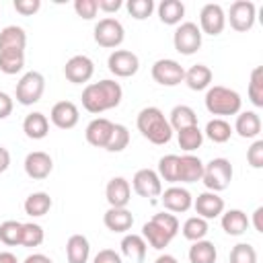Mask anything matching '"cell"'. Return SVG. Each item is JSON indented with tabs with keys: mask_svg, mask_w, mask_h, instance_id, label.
I'll use <instances>...</instances> for the list:
<instances>
[{
	"mask_svg": "<svg viewBox=\"0 0 263 263\" xmlns=\"http://www.w3.org/2000/svg\"><path fill=\"white\" fill-rule=\"evenodd\" d=\"M121 99H123V88L119 82H115L111 78L90 82L82 90V107L92 115L115 109L121 103Z\"/></svg>",
	"mask_w": 263,
	"mask_h": 263,
	"instance_id": "1",
	"label": "cell"
},
{
	"mask_svg": "<svg viewBox=\"0 0 263 263\" xmlns=\"http://www.w3.org/2000/svg\"><path fill=\"white\" fill-rule=\"evenodd\" d=\"M177 232H179V220L171 212L154 214L142 226V236H144L146 245H150L156 251H162L164 247H168V242L177 236Z\"/></svg>",
	"mask_w": 263,
	"mask_h": 263,
	"instance_id": "2",
	"label": "cell"
},
{
	"mask_svg": "<svg viewBox=\"0 0 263 263\" xmlns=\"http://www.w3.org/2000/svg\"><path fill=\"white\" fill-rule=\"evenodd\" d=\"M136 125H138L140 134L156 146L168 144L173 138V127L168 125V119L164 117V113L158 107H144L138 113Z\"/></svg>",
	"mask_w": 263,
	"mask_h": 263,
	"instance_id": "3",
	"label": "cell"
},
{
	"mask_svg": "<svg viewBox=\"0 0 263 263\" xmlns=\"http://www.w3.org/2000/svg\"><path fill=\"white\" fill-rule=\"evenodd\" d=\"M205 109L212 113V115H218V117H226V115H238L240 113V107H242V99L236 90L228 88V86H220V84H214L205 90Z\"/></svg>",
	"mask_w": 263,
	"mask_h": 263,
	"instance_id": "4",
	"label": "cell"
},
{
	"mask_svg": "<svg viewBox=\"0 0 263 263\" xmlns=\"http://www.w3.org/2000/svg\"><path fill=\"white\" fill-rule=\"evenodd\" d=\"M232 175H234V168H232L230 160L218 156V158H212L208 164H203L201 181L208 187V191L220 193V191L228 189V185L232 181Z\"/></svg>",
	"mask_w": 263,
	"mask_h": 263,
	"instance_id": "5",
	"label": "cell"
},
{
	"mask_svg": "<svg viewBox=\"0 0 263 263\" xmlns=\"http://www.w3.org/2000/svg\"><path fill=\"white\" fill-rule=\"evenodd\" d=\"M43 90H45V78H43V74L37 72V70H31V72L23 74L21 80L16 82L14 97H16V103L29 107V105H35V103L41 101Z\"/></svg>",
	"mask_w": 263,
	"mask_h": 263,
	"instance_id": "6",
	"label": "cell"
},
{
	"mask_svg": "<svg viewBox=\"0 0 263 263\" xmlns=\"http://www.w3.org/2000/svg\"><path fill=\"white\" fill-rule=\"evenodd\" d=\"M123 39H125V29L117 18L105 16L95 25V41L105 49L119 47L123 43Z\"/></svg>",
	"mask_w": 263,
	"mask_h": 263,
	"instance_id": "7",
	"label": "cell"
},
{
	"mask_svg": "<svg viewBox=\"0 0 263 263\" xmlns=\"http://www.w3.org/2000/svg\"><path fill=\"white\" fill-rule=\"evenodd\" d=\"M173 45L183 55H193L201 47V31L195 23H181L173 33Z\"/></svg>",
	"mask_w": 263,
	"mask_h": 263,
	"instance_id": "8",
	"label": "cell"
},
{
	"mask_svg": "<svg viewBox=\"0 0 263 263\" xmlns=\"http://www.w3.org/2000/svg\"><path fill=\"white\" fill-rule=\"evenodd\" d=\"M228 23L234 31L238 33H247L253 29L255 25V18H257V6L251 2V0H236L230 4V10H228Z\"/></svg>",
	"mask_w": 263,
	"mask_h": 263,
	"instance_id": "9",
	"label": "cell"
},
{
	"mask_svg": "<svg viewBox=\"0 0 263 263\" xmlns=\"http://www.w3.org/2000/svg\"><path fill=\"white\" fill-rule=\"evenodd\" d=\"M150 72H152L154 82H158L162 86H177L185 78V68L177 60H171V58L156 60L152 64V70Z\"/></svg>",
	"mask_w": 263,
	"mask_h": 263,
	"instance_id": "10",
	"label": "cell"
},
{
	"mask_svg": "<svg viewBox=\"0 0 263 263\" xmlns=\"http://www.w3.org/2000/svg\"><path fill=\"white\" fill-rule=\"evenodd\" d=\"M107 68L119 78H129L140 70V58L129 49H113L107 58Z\"/></svg>",
	"mask_w": 263,
	"mask_h": 263,
	"instance_id": "11",
	"label": "cell"
},
{
	"mask_svg": "<svg viewBox=\"0 0 263 263\" xmlns=\"http://www.w3.org/2000/svg\"><path fill=\"white\" fill-rule=\"evenodd\" d=\"M92 74H95V62L84 53L72 55L64 66V76L72 84H84L92 78Z\"/></svg>",
	"mask_w": 263,
	"mask_h": 263,
	"instance_id": "12",
	"label": "cell"
},
{
	"mask_svg": "<svg viewBox=\"0 0 263 263\" xmlns=\"http://www.w3.org/2000/svg\"><path fill=\"white\" fill-rule=\"evenodd\" d=\"M224 27H226L224 8L220 4H214V2L205 4L201 8V12H199V31H201V35L205 33V35L216 37V35H220L224 31Z\"/></svg>",
	"mask_w": 263,
	"mask_h": 263,
	"instance_id": "13",
	"label": "cell"
},
{
	"mask_svg": "<svg viewBox=\"0 0 263 263\" xmlns=\"http://www.w3.org/2000/svg\"><path fill=\"white\" fill-rule=\"evenodd\" d=\"M132 187H134V191L140 197H146V199L158 197L162 193V181H160L158 173L152 171V168H140V171H136V175L132 179Z\"/></svg>",
	"mask_w": 263,
	"mask_h": 263,
	"instance_id": "14",
	"label": "cell"
},
{
	"mask_svg": "<svg viewBox=\"0 0 263 263\" xmlns=\"http://www.w3.org/2000/svg\"><path fill=\"white\" fill-rule=\"evenodd\" d=\"M160 201H162L164 210L171 212V214H185L187 210L193 208V197H191V193H189L185 187H177V185L164 189V191L160 193Z\"/></svg>",
	"mask_w": 263,
	"mask_h": 263,
	"instance_id": "15",
	"label": "cell"
},
{
	"mask_svg": "<svg viewBox=\"0 0 263 263\" xmlns=\"http://www.w3.org/2000/svg\"><path fill=\"white\" fill-rule=\"evenodd\" d=\"M23 166H25L27 177H31V179H35V181H43V179H47L49 173L53 171V160H51V156H49L47 152L35 150V152H29V154L25 156Z\"/></svg>",
	"mask_w": 263,
	"mask_h": 263,
	"instance_id": "16",
	"label": "cell"
},
{
	"mask_svg": "<svg viewBox=\"0 0 263 263\" xmlns=\"http://www.w3.org/2000/svg\"><path fill=\"white\" fill-rule=\"evenodd\" d=\"M49 119L60 129H72L78 123V119H80V111H78L76 103H72V101H60V103H55L51 107Z\"/></svg>",
	"mask_w": 263,
	"mask_h": 263,
	"instance_id": "17",
	"label": "cell"
},
{
	"mask_svg": "<svg viewBox=\"0 0 263 263\" xmlns=\"http://www.w3.org/2000/svg\"><path fill=\"white\" fill-rule=\"evenodd\" d=\"M193 208H195V212H197L199 218L214 220V218L222 216V212H224V199L218 193H214V191H203V193H199L193 199Z\"/></svg>",
	"mask_w": 263,
	"mask_h": 263,
	"instance_id": "18",
	"label": "cell"
},
{
	"mask_svg": "<svg viewBox=\"0 0 263 263\" xmlns=\"http://www.w3.org/2000/svg\"><path fill=\"white\" fill-rule=\"evenodd\" d=\"M113 125H115V123H113L111 119H107V117H95V119L86 125V129H84L86 142H88L90 146H95V148H105L107 142H109V138H111Z\"/></svg>",
	"mask_w": 263,
	"mask_h": 263,
	"instance_id": "19",
	"label": "cell"
},
{
	"mask_svg": "<svg viewBox=\"0 0 263 263\" xmlns=\"http://www.w3.org/2000/svg\"><path fill=\"white\" fill-rule=\"evenodd\" d=\"M105 197L109 201V208H127L132 199V185L123 177H113L105 187Z\"/></svg>",
	"mask_w": 263,
	"mask_h": 263,
	"instance_id": "20",
	"label": "cell"
},
{
	"mask_svg": "<svg viewBox=\"0 0 263 263\" xmlns=\"http://www.w3.org/2000/svg\"><path fill=\"white\" fill-rule=\"evenodd\" d=\"M203 175V162L199 156L183 154L179 156V181L177 183H197Z\"/></svg>",
	"mask_w": 263,
	"mask_h": 263,
	"instance_id": "21",
	"label": "cell"
},
{
	"mask_svg": "<svg viewBox=\"0 0 263 263\" xmlns=\"http://www.w3.org/2000/svg\"><path fill=\"white\" fill-rule=\"evenodd\" d=\"M103 224L111 232H127L134 226V216L127 208H109L103 214Z\"/></svg>",
	"mask_w": 263,
	"mask_h": 263,
	"instance_id": "22",
	"label": "cell"
},
{
	"mask_svg": "<svg viewBox=\"0 0 263 263\" xmlns=\"http://www.w3.org/2000/svg\"><path fill=\"white\" fill-rule=\"evenodd\" d=\"M27 33L18 25H8L0 31V51H25Z\"/></svg>",
	"mask_w": 263,
	"mask_h": 263,
	"instance_id": "23",
	"label": "cell"
},
{
	"mask_svg": "<svg viewBox=\"0 0 263 263\" xmlns=\"http://www.w3.org/2000/svg\"><path fill=\"white\" fill-rule=\"evenodd\" d=\"M232 132H236L245 140L257 138L261 134V117L255 111H240L236 115V121H234V129Z\"/></svg>",
	"mask_w": 263,
	"mask_h": 263,
	"instance_id": "24",
	"label": "cell"
},
{
	"mask_svg": "<svg viewBox=\"0 0 263 263\" xmlns=\"http://www.w3.org/2000/svg\"><path fill=\"white\" fill-rule=\"evenodd\" d=\"M220 224H222V230L230 236H240L247 232L249 228V218L242 210H226L222 212V218H220Z\"/></svg>",
	"mask_w": 263,
	"mask_h": 263,
	"instance_id": "25",
	"label": "cell"
},
{
	"mask_svg": "<svg viewBox=\"0 0 263 263\" xmlns=\"http://www.w3.org/2000/svg\"><path fill=\"white\" fill-rule=\"evenodd\" d=\"M66 257L68 263H88L90 257V242L84 234H72L66 242Z\"/></svg>",
	"mask_w": 263,
	"mask_h": 263,
	"instance_id": "26",
	"label": "cell"
},
{
	"mask_svg": "<svg viewBox=\"0 0 263 263\" xmlns=\"http://www.w3.org/2000/svg\"><path fill=\"white\" fill-rule=\"evenodd\" d=\"M212 78H214V74H212V70L205 64H195L189 70H185L183 82L191 90H208L210 84H212Z\"/></svg>",
	"mask_w": 263,
	"mask_h": 263,
	"instance_id": "27",
	"label": "cell"
},
{
	"mask_svg": "<svg viewBox=\"0 0 263 263\" xmlns=\"http://www.w3.org/2000/svg\"><path fill=\"white\" fill-rule=\"evenodd\" d=\"M23 132H25V136L31 138V140H43V138L49 134V119H47L43 113L33 111V113H29V115L25 117V121H23Z\"/></svg>",
	"mask_w": 263,
	"mask_h": 263,
	"instance_id": "28",
	"label": "cell"
},
{
	"mask_svg": "<svg viewBox=\"0 0 263 263\" xmlns=\"http://www.w3.org/2000/svg\"><path fill=\"white\" fill-rule=\"evenodd\" d=\"M168 125L173 127V132H181L185 127L197 125V113L189 105H177L168 113Z\"/></svg>",
	"mask_w": 263,
	"mask_h": 263,
	"instance_id": "29",
	"label": "cell"
},
{
	"mask_svg": "<svg viewBox=\"0 0 263 263\" xmlns=\"http://www.w3.org/2000/svg\"><path fill=\"white\" fill-rule=\"evenodd\" d=\"M51 205H53V201H51L49 193H45V191H35V193H31V195L25 199V203H23L25 214L31 216V218H41V216H45V214L51 210Z\"/></svg>",
	"mask_w": 263,
	"mask_h": 263,
	"instance_id": "30",
	"label": "cell"
},
{
	"mask_svg": "<svg viewBox=\"0 0 263 263\" xmlns=\"http://www.w3.org/2000/svg\"><path fill=\"white\" fill-rule=\"evenodd\" d=\"M119 247H121V255L129 257L136 263H142L144 261L146 249H148V245H146V240H144L142 234H125L121 238V245Z\"/></svg>",
	"mask_w": 263,
	"mask_h": 263,
	"instance_id": "31",
	"label": "cell"
},
{
	"mask_svg": "<svg viewBox=\"0 0 263 263\" xmlns=\"http://www.w3.org/2000/svg\"><path fill=\"white\" fill-rule=\"evenodd\" d=\"M156 10L164 25H181V18L185 16V4L181 0H162Z\"/></svg>",
	"mask_w": 263,
	"mask_h": 263,
	"instance_id": "32",
	"label": "cell"
},
{
	"mask_svg": "<svg viewBox=\"0 0 263 263\" xmlns=\"http://www.w3.org/2000/svg\"><path fill=\"white\" fill-rule=\"evenodd\" d=\"M218 251L212 240H195L189 247V263H216Z\"/></svg>",
	"mask_w": 263,
	"mask_h": 263,
	"instance_id": "33",
	"label": "cell"
},
{
	"mask_svg": "<svg viewBox=\"0 0 263 263\" xmlns=\"http://www.w3.org/2000/svg\"><path fill=\"white\" fill-rule=\"evenodd\" d=\"M203 136L208 140H212L214 144H224L232 136V125L222 117H214V119L208 121V125L203 129Z\"/></svg>",
	"mask_w": 263,
	"mask_h": 263,
	"instance_id": "34",
	"label": "cell"
},
{
	"mask_svg": "<svg viewBox=\"0 0 263 263\" xmlns=\"http://www.w3.org/2000/svg\"><path fill=\"white\" fill-rule=\"evenodd\" d=\"M177 140H179V148L185 150L187 154H191L193 150L201 148L203 132L199 129V125H191V127H185V129L177 132Z\"/></svg>",
	"mask_w": 263,
	"mask_h": 263,
	"instance_id": "35",
	"label": "cell"
},
{
	"mask_svg": "<svg viewBox=\"0 0 263 263\" xmlns=\"http://www.w3.org/2000/svg\"><path fill=\"white\" fill-rule=\"evenodd\" d=\"M208 230H210V228H208V220H203V218H199V216L187 218L185 224H183V228H181L183 236H185L187 240H191V242L203 240L205 234H208Z\"/></svg>",
	"mask_w": 263,
	"mask_h": 263,
	"instance_id": "36",
	"label": "cell"
},
{
	"mask_svg": "<svg viewBox=\"0 0 263 263\" xmlns=\"http://www.w3.org/2000/svg\"><path fill=\"white\" fill-rule=\"evenodd\" d=\"M158 177L160 181L166 183H177L179 181V156L177 154H166L158 160Z\"/></svg>",
	"mask_w": 263,
	"mask_h": 263,
	"instance_id": "37",
	"label": "cell"
},
{
	"mask_svg": "<svg viewBox=\"0 0 263 263\" xmlns=\"http://www.w3.org/2000/svg\"><path fill=\"white\" fill-rule=\"evenodd\" d=\"M25 66V51H0V72L2 74H18Z\"/></svg>",
	"mask_w": 263,
	"mask_h": 263,
	"instance_id": "38",
	"label": "cell"
},
{
	"mask_svg": "<svg viewBox=\"0 0 263 263\" xmlns=\"http://www.w3.org/2000/svg\"><path fill=\"white\" fill-rule=\"evenodd\" d=\"M249 101L255 107H263V66H255L249 80Z\"/></svg>",
	"mask_w": 263,
	"mask_h": 263,
	"instance_id": "39",
	"label": "cell"
},
{
	"mask_svg": "<svg viewBox=\"0 0 263 263\" xmlns=\"http://www.w3.org/2000/svg\"><path fill=\"white\" fill-rule=\"evenodd\" d=\"M45 238V232L39 224L35 222H25L23 228H21V247H27V249H33V247H39Z\"/></svg>",
	"mask_w": 263,
	"mask_h": 263,
	"instance_id": "40",
	"label": "cell"
},
{
	"mask_svg": "<svg viewBox=\"0 0 263 263\" xmlns=\"http://www.w3.org/2000/svg\"><path fill=\"white\" fill-rule=\"evenodd\" d=\"M127 144H129V129L123 123H115L105 150L107 152H121V150L127 148Z\"/></svg>",
	"mask_w": 263,
	"mask_h": 263,
	"instance_id": "41",
	"label": "cell"
},
{
	"mask_svg": "<svg viewBox=\"0 0 263 263\" xmlns=\"http://www.w3.org/2000/svg\"><path fill=\"white\" fill-rule=\"evenodd\" d=\"M21 228H23V222H16V220H6L0 224V240L6 245V247H16L21 245Z\"/></svg>",
	"mask_w": 263,
	"mask_h": 263,
	"instance_id": "42",
	"label": "cell"
},
{
	"mask_svg": "<svg viewBox=\"0 0 263 263\" xmlns=\"http://www.w3.org/2000/svg\"><path fill=\"white\" fill-rule=\"evenodd\" d=\"M228 263H257V251L249 242H238L232 247Z\"/></svg>",
	"mask_w": 263,
	"mask_h": 263,
	"instance_id": "43",
	"label": "cell"
},
{
	"mask_svg": "<svg viewBox=\"0 0 263 263\" xmlns=\"http://www.w3.org/2000/svg\"><path fill=\"white\" fill-rule=\"evenodd\" d=\"M127 12L136 21H144L154 12V2L152 0H127Z\"/></svg>",
	"mask_w": 263,
	"mask_h": 263,
	"instance_id": "44",
	"label": "cell"
},
{
	"mask_svg": "<svg viewBox=\"0 0 263 263\" xmlns=\"http://www.w3.org/2000/svg\"><path fill=\"white\" fill-rule=\"evenodd\" d=\"M74 10L80 18L90 21V18L97 16L99 6H97V0H74Z\"/></svg>",
	"mask_w": 263,
	"mask_h": 263,
	"instance_id": "45",
	"label": "cell"
},
{
	"mask_svg": "<svg viewBox=\"0 0 263 263\" xmlns=\"http://www.w3.org/2000/svg\"><path fill=\"white\" fill-rule=\"evenodd\" d=\"M247 162L253 168H263V140H255L247 150Z\"/></svg>",
	"mask_w": 263,
	"mask_h": 263,
	"instance_id": "46",
	"label": "cell"
},
{
	"mask_svg": "<svg viewBox=\"0 0 263 263\" xmlns=\"http://www.w3.org/2000/svg\"><path fill=\"white\" fill-rule=\"evenodd\" d=\"M12 6H14V10H16L18 14L31 16V14H35V12L41 8V0H14Z\"/></svg>",
	"mask_w": 263,
	"mask_h": 263,
	"instance_id": "47",
	"label": "cell"
},
{
	"mask_svg": "<svg viewBox=\"0 0 263 263\" xmlns=\"http://www.w3.org/2000/svg\"><path fill=\"white\" fill-rule=\"evenodd\" d=\"M92 263H123V261H121V255L117 251H113V249H101L95 255Z\"/></svg>",
	"mask_w": 263,
	"mask_h": 263,
	"instance_id": "48",
	"label": "cell"
},
{
	"mask_svg": "<svg viewBox=\"0 0 263 263\" xmlns=\"http://www.w3.org/2000/svg\"><path fill=\"white\" fill-rule=\"evenodd\" d=\"M12 107H14V103H12L10 95L0 90V119H6L12 113Z\"/></svg>",
	"mask_w": 263,
	"mask_h": 263,
	"instance_id": "49",
	"label": "cell"
},
{
	"mask_svg": "<svg viewBox=\"0 0 263 263\" xmlns=\"http://www.w3.org/2000/svg\"><path fill=\"white\" fill-rule=\"evenodd\" d=\"M97 6H99V10L111 14V12H117L123 6V2L121 0H97Z\"/></svg>",
	"mask_w": 263,
	"mask_h": 263,
	"instance_id": "50",
	"label": "cell"
},
{
	"mask_svg": "<svg viewBox=\"0 0 263 263\" xmlns=\"http://www.w3.org/2000/svg\"><path fill=\"white\" fill-rule=\"evenodd\" d=\"M253 226H255L257 232H263V205H259L253 212Z\"/></svg>",
	"mask_w": 263,
	"mask_h": 263,
	"instance_id": "51",
	"label": "cell"
},
{
	"mask_svg": "<svg viewBox=\"0 0 263 263\" xmlns=\"http://www.w3.org/2000/svg\"><path fill=\"white\" fill-rule=\"evenodd\" d=\"M8 166H10V152L4 146H0V173H4Z\"/></svg>",
	"mask_w": 263,
	"mask_h": 263,
	"instance_id": "52",
	"label": "cell"
},
{
	"mask_svg": "<svg viewBox=\"0 0 263 263\" xmlns=\"http://www.w3.org/2000/svg\"><path fill=\"white\" fill-rule=\"evenodd\" d=\"M23 263H53L47 255H43V253H33V255H29Z\"/></svg>",
	"mask_w": 263,
	"mask_h": 263,
	"instance_id": "53",
	"label": "cell"
},
{
	"mask_svg": "<svg viewBox=\"0 0 263 263\" xmlns=\"http://www.w3.org/2000/svg\"><path fill=\"white\" fill-rule=\"evenodd\" d=\"M0 263H18V259H16L14 253H10V251H2V253H0Z\"/></svg>",
	"mask_w": 263,
	"mask_h": 263,
	"instance_id": "54",
	"label": "cell"
},
{
	"mask_svg": "<svg viewBox=\"0 0 263 263\" xmlns=\"http://www.w3.org/2000/svg\"><path fill=\"white\" fill-rule=\"evenodd\" d=\"M154 263H179L173 255H168V253H164V255H160V257H156V261Z\"/></svg>",
	"mask_w": 263,
	"mask_h": 263,
	"instance_id": "55",
	"label": "cell"
},
{
	"mask_svg": "<svg viewBox=\"0 0 263 263\" xmlns=\"http://www.w3.org/2000/svg\"><path fill=\"white\" fill-rule=\"evenodd\" d=\"M0 10H2V6H0Z\"/></svg>",
	"mask_w": 263,
	"mask_h": 263,
	"instance_id": "56",
	"label": "cell"
}]
</instances>
